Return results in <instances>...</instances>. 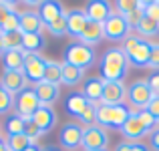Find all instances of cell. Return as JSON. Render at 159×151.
Segmentation results:
<instances>
[{"label": "cell", "mask_w": 159, "mask_h": 151, "mask_svg": "<svg viewBox=\"0 0 159 151\" xmlns=\"http://www.w3.org/2000/svg\"><path fill=\"white\" fill-rule=\"evenodd\" d=\"M129 58L123 53V48H109L103 53L99 69H101V79L105 83H117L123 81L129 73Z\"/></svg>", "instance_id": "obj_1"}, {"label": "cell", "mask_w": 159, "mask_h": 151, "mask_svg": "<svg viewBox=\"0 0 159 151\" xmlns=\"http://www.w3.org/2000/svg\"><path fill=\"white\" fill-rule=\"evenodd\" d=\"M133 115V109L127 105H97V125L103 129H117L119 131L127 119Z\"/></svg>", "instance_id": "obj_2"}, {"label": "cell", "mask_w": 159, "mask_h": 151, "mask_svg": "<svg viewBox=\"0 0 159 151\" xmlns=\"http://www.w3.org/2000/svg\"><path fill=\"white\" fill-rule=\"evenodd\" d=\"M123 53L127 54L129 65L135 66V69H147L149 65V54H151V43L141 36H137L135 32L127 36L123 40Z\"/></svg>", "instance_id": "obj_3"}, {"label": "cell", "mask_w": 159, "mask_h": 151, "mask_svg": "<svg viewBox=\"0 0 159 151\" xmlns=\"http://www.w3.org/2000/svg\"><path fill=\"white\" fill-rule=\"evenodd\" d=\"M95 61H97L95 50L91 47H87V44L79 43V40H73L70 44H66L65 53H62V62L73 65V66L83 69V71L89 69L91 65H95Z\"/></svg>", "instance_id": "obj_4"}, {"label": "cell", "mask_w": 159, "mask_h": 151, "mask_svg": "<svg viewBox=\"0 0 159 151\" xmlns=\"http://www.w3.org/2000/svg\"><path fill=\"white\" fill-rule=\"evenodd\" d=\"M39 107H40V101H39V97H36V91H34L32 85H28L26 89H22L14 97V113L18 117H22L26 123L32 119V115L36 113Z\"/></svg>", "instance_id": "obj_5"}, {"label": "cell", "mask_w": 159, "mask_h": 151, "mask_svg": "<svg viewBox=\"0 0 159 151\" xmlns=\"http://www.w3.org/2000/svg\"><path fill=\"white\" fill-rule=\"evenodd\" d=\"M153 97H155V95H153L147 79H137L135 83H131V85L127 87V101L137 111H145Z\"/></svg>", "instance_id": "obj_6"}, {"label": "cell", "mask_w": 159, "mask_h": 151, "mask_svg": "<svg viewBox=\"0 0 159 151\" xmlns=\"http://www.w3.org/2000/svg\"><path fill=\"white\" fill-rule=\"evenodd\" d=\"M83 131H85V127L79 121H66L61 127V133H58L61 147L66 151H79L83 143Z\"/></svg>", "instance_id": "obj_7"}, {"label": "cell", "mask_w": 159, "mask_h": 151, "mask_svg": "<svg viewBox=\"0 0 159 151\" xmlns=\"http://www.w3.org/2000/svg\"><path fill=\"white\" fill-rule=\"evenodd\" d=\"M103 32H105V39L111 40V43H123L131 34V28L127 26L123 16L113 12L105 22H103Z\"/></svg>", "instance_id": "obj_8"}, {"label": "cell", "mask_w": 159, "mask_h": 151, "mask_svg": "<svg viewBox=\"0 0 159 151\" xmlns=\"http://www.w3.org/2000/svg\"><path fill=\"white\" fill-rule=\"evenodd\" d=\"M107 145H109L107 129L99 127V125L85 127V131H83V143H81V147L85 151H105Z\"/></svg>", "instance_id": "obj_9"}, {"label": "cell", "mask_w": 159, "mask_h": 151, "mask_svg": "<svg viewBox=\"0 0 159 151\" xmlns=\"http://www.w3.org/2000/svg\"><path fill=\"white\" fill-rule=\"evenodd\" d=\"M44 69H47V58L43 54H26L22 65V73L26 77L28 85H39L44 79Z\"/></svg>", "instance_id": "obj_10"}, {"label": "cell", "mask_w": 159, "mask_h": 151, "mask_svg": "<svg viewBox=\"0 0 159 151\" xmlns=\"http://www.w3.org/2000/svg\"><path fill=\"white\" fill-rule=\"evenodd\" d=\"M119 133L125 137V141H143V137H147L151 131H149V129L141 123L137 111H133V115L129 117L127 123L119 129Z\"/></svg>", "instance_id": "obj_11"}, {"label": "cell", "mask_w": 159, "mask_h": 151, "mask_svg": "<svg viewBox=\"0 0 159 151\" xmlns=\"http://www.w3.org/2000/svg\"><path fill=\"white\" fill-rule=\"evenodd\" d=\"M32 123L36 125V129L40 131V135H47L54 129L57 125V111L48 105H40L36 109V113L32 115Z\"/></svg>", "instance_id": "obj_12"}, {"label": "cell", "mask_w": 159, "mask_h": 151, "mask_svg": "<svg viewBox=\"0 0 159 151\" xmlns=\"http://www.w3.org/2000/svg\"><path fill=\"white\" fill-rule=\"evenodd\" d=\"M87 24H89V18H87L83 8H70V10L66 12V32H69L75 40L81 39V34L85 32Z\"/></svg>", "instance_id": "obj_13"}, {"label": "cell", "mask_w": 159, "mask_h": 151, "mask_svg": "<svg viewBox=\"0 0 159 151\" xmlns=\"http://www.w3.org/2000/svg\"><path fill=\"white\" fill-rule=\"evenodd\" d=\"M0 85L8 91L12 97H16L22 89L28 87V81H26L22 71H2V75H0Z\"/></svg>", "instance_id": "obj_14"}, {"label": "cell", "mask_w": 159, "mask_h": 151, "mask_svg": "<svg viewBox=\"0 0 159 151\" xmlns=\"http://www.w3.org/2000/svg\"><path fill=\"white\" fill-rule=\"evenodd\" d=\"M125 99H127V85L123 81L105 83L103 97H101V103L99 105H123Z\"/></svg>", "instance_id": "obj_15"}, {"label": "cell", "mask_w": 159, "mask_h": 151, "mask_svg": "<svg viewBox=\"0 0 159 151\" xmlns=\"http://www.w3.org/2000/svg\"><path fill=\"white\" fill-rule=\"evenodd\" d=\"M36 12H39L44 28H47L48 24H52L54 20H58L61 16L66 14L65 6H62L61 2H57V0H44V2H40V6L36 8Z\"/></svg>", "instance_id": "obj_16"}, {"label": "cell", "mask_w": 159, "mask_h": 151, "mask_svg": "<svg viewBox=\"0 0 159 151\" xmlns=\"http://www.w3.org/2000/svg\"><path fill=\"white\" fill-rule=\"evenodd\" d=\"M83 10H85L87 18L91 22H99V24H103L113 14V6L105 0H91V2H87V6Z\"/></svg>", "instance_id": "obj_17"}, {"label": "cell", "mask_w": 159, "mask_h": 151, "mask_svg": "<svg viewBox=\"0 0 159 151\" xmlns=\"http://www.w3.org/2000/svg\"><path fill=\"white\" fill-rule=\"evenodd\" d=\"M18 18H20V32L22 34H39V32L44 30V24L36 10H22L18 12Z\"/></svg>", "instance_id": "obj_18"}, {"label": "cell", "mask_w": 159, "mask_h": 151, "mask_svg": "<svg viewBox=\"0 0 159 151\" xmlns=\"http://www.w3.org/2000/svg\"><path fill=\"white\" fill-rule=\"evenodd\" d=\"M103 89H105V81L101 77H89L83 85V91L81 93L87 97V101L93 105H99L101 103V97H103Z\"/></svg>", "instance_id": "obj_19"}, {"label": "cell", "mask_w": 159, "mask_h": 151, "mask_svg": "<svg viewBox=\"0 0 159 151\" xmlns=\"http://www.w3.org/2000/svg\"><path fill=\"white\" fill-rule=\"evenodd\" d=\"M34 91H36V97H39L40 105H48V107H52V103H57L58 97H61V87L52 85V83L40 81L39 85H34Z\"/></svg>", "instance_id": "obj_20"}, {"label": "cell", "mask_w": 159, "mask_h": 151, "mask_svg": "<svg viewBox=\"0 0 159 151\" xmlns=\"http://www.w3.org/2000/svg\"><path fill=\"white\" fill-rule=\"evenodd\" d=\"M105 39V32H103V24H99V22H91L89 20V24H87V28H85V32L81 34V39H79V43H83V44H87V47H97L101 40Z\"/></svg>", "instance_id": "obj_21"}, {"label": "cell", "mask_w": 159, "mask_h": 151, "mask_svg": "<svg viewBox=\"0 0 159 151\" xmlns=\"http://www.w3.org/2000/svg\"><path fill=\"white\" fill-rule=\"evenodd\" d=\"M24 57H26V53L22 48L6 50L2 54V71H22Z\"/></svg>", "instance_id": "obj_22"}, {"label": "cell", "mask_w": 159, "mask_h": 151, "mask_svg": "<svg viewBox=\"0 0 159 151\" xmlns=\"http://www.w3.org/2000/svg\"><path fill=\"white\" fill-rule=\"evenodd\" d=\"M87 105H89V101H87V97L81 93V91H75V93H70L69 97H66L65 101V109L69 115L73 117H79L83 111L87 109Z\"/></svg>", "instance_id": "obj_23"}, {"label": "cell", "mask_w": 159, "mask_h": 151, "mask_svg": "<svg viewBox=\"0 0 159 151\" xmlns=\"http://www.w3.org/2000/svg\"><path fill=\"white\" fill-rule=\"evenodd\" d=\"M47 47V39L43 32L39 34H22V50L26 54H40V50Z\"/></svg>", "instance_id": "obj_24"}, {"label": "cell", "mask_w": 159, "mask_h": 151, "mask_svg": "<svg viewBox=\"0 0 159 151\" xmlns=\"http://www.w3.org/2000/svg\"><path fill=\"white\" fill-rule=\"evenodd\" d=\"M83 79H85V71H83V69H77V66H73V65L62 62V79H61V85H65V87H77Z\"/></svg>", "instance_id": "obj_25"}, {"label": "cell", "mask_w": 159, "mask_h": 151, "mask_svg": "<svg viewBox=\"0 0 159 151\" xmlns=\"http://www.w3.org/2000/svg\"><path fill=\"white\" fill-rule=\"evenodd\" d=\"M62 79V62L58 61H51L47 58V69H44V83H52V85H61Z\"/></svg>", "instance_id": "obj_26"}, {"label": "cell", "mask_w": 159, "mask_h": 151, "mask_svg": "<svg viewBox=\"0 0 159 151\" xmlns=\"http://www.w3.org/2000/svg\"><path fill=\"white\" fill-rule=\"evenodd\" d=\"M24 129H26V121H24L22 117H18L16 113H12V115L6 117V123H4L6 137H10V135H20V133H24Z\"/></svg>", "instance_id": "obj_27"}, {"label": "cell", "mask_w": 159, "mask_h": 151, "mask_svg": "<svg viewBox=\"0 0 159 151\" xmlns=\"http://www.w3.org/2000/svg\"><path fill=\"white\" fill-rule=\"evenodd\" d=\"M133 32H135L137 36H141V39L147 40V39H151V36L159 34V28H157V22H155V20L143 16V18H141V22H139V26H137Z\"/></svg>", "instance_id": "obj_28"}, {"label": "cell", "mask_w": 159, "mask_h": 151, "mask_svg": "<svg viewBox=\"0 0 159 151\" xmlns=\"http://www.w3.org/2000/svg\"><path fill=\"white\" fill-rule=\"evenodd\" d=\"M6 143H8V149H10V151H26L30 145H36V143H32V141H30V137H28L26 133L6 137Z\"/></svg>", "instance_id": "obj_29"}, {"label": "cell", "mask_w": 159, "mask_h": 151, "mask_svg": "<svg viewBox=\"0 0 159 151\" xmlns=\"http://www.w3.org/2000/svg\"><path fill=\"white\" fill-rule=\"evenodd\" d=\"M141 6H143V0H117V2H115L117 14H121V16L131 14V12L139 10Z\"/></svg>", "instance_id": "obj_30"}, {"label": "cell", "mask_w": 159, "mask_h": 151, "mask_svg": "<svg viewBox=\"0 0 159 151\" xmlns=\"http://www.w3.org/2000/svg\"><path fill=\"white\" fill-rule=\"evenodd\" d=\"M77 121L83 125V127H91V125H97V105L89 103L87 109L77 117Z\"/></svg>", "instance_id": "obj_31"}, {"label": "cell", "mask_w": 159, "mask_h": 151, "mask_svg": "<svg viewBox=\"0 0 159 151\" xmlns=\"http://www.w3.org/2000/svg\"><path fill=\"white\" fill-rule=\"evenodd\" d=\"M0 26H2V32H16V30H20V18H18V12H8V14L2 18Z\"/></svg>", "instance_id": "obj_32"}, {"label": "cell", "mask_w": 159, "mask_h": 151, "mask_svg": "<svg viewBox=\"0 0 159 151\" xmlns=\"http://www.w3.org/2000/svg\"><path fill=\"white\" fill-rule=\"evenodd\" d=\"M2 39H4V47H6V50L22 48V32H20V30H16V32H4Z\"/></svg>", "instance_id": "obj_33"}, {"label": "cell", "mask_w": 159, "mask_h": 151, "mask_svg": "<svg viewBox=\"0 0 159 151\" xmlns=\"http://www.w3.org/2000/svg\"><path fill=\"white\" fill-rule=\"evenodd\" d=\"M12 109H14V97H12V95L0 85V115L10 113Z\"/></svg>", "instance_id": "obj_34"}, {"label": "cell", "mask_w": 159, "mask_h": 151, "mask_svg": "<svg viewBox=\"0 0 159 151\" xmlns=\"http://www.w3.org/2000/svg\"><path fill=\"white\" fill-rule=\"evenodd\" d=\"M47 30L51 32L52 36H65V34H69V32H66V14L61 16L58 20H54L52 24H48Z\"/></svg>", "instance_id": "obj_35"}, {"label": "cell", "mask_w": 159, "mask_h": 151, "mask_svg": "<svg viewBox=\"0 0 159 151\" xmlns=\"http://www.w3.org/2000/svg\"><path fill=\"white\" fill-rule=\"evenodd\" d=\"M143 16H147V18L159 22V0H149V2H145Z\"/></svg>", "instance_id": "obj_36"}, {"label": "cell", "mask_w": 159, "mask_h": 151, "mask_svg": "<svg viewBox=\"0 0 159 151\" xmlns=\"http://www.w3.org/2000/svg\"><path fill=\"white\" fill-rule=\"evenodd\" d=\"M137 115H139L141 123H143L145 127L149 129V131H155V129L159 127V121H157V119H155L153 115H149L147 111H137Z\"/></svg>", "instance_id": "obj_37"}, {"label": "cell", "mask_w": 159, "mask_h": 151, "mask_svg": "<svg viewBox=\"0 0 159 151\" xmlns=\"http://www.w3.org/2000/svg\"><path fill=\"white\" fill-rule=\"evenodd\" d=\"M147 69L159 71V43H151V54H149V65Z\"/></svg>", "instance_id": "obj_38"}, {"label": "cell", "mask_w": 159, "mask_h": 151, "mask_svg": "<svg viewBox=\"0 0 159 151\" xmlns=\"http://www.w3.org/2000/svg\"><path fill=\"white\" fill-rule=\"evenodd\" d=\"M24 133H26V135L30 137V141H32V143H39V139H40V131L36 129V125L32 123V119L26 123V129H24Z\"/></svg>", "instance_id": "obj_39"}, {"label": "cell", "mask_w": 159, "mask_h": 151, "mask_svg": "<svg viewBox=\"0 0 159 151\" xmlns=\"http://www.w3.org/2000/svg\"><path fill=\"white\" fill-rule=\"evenodd\" d=\"M147 83H149V87H151L153 95H159V71H153V73L149 75Z\"/></svg>", "instance_id": "obj_40"}, {"label": "cell", "mask_w": 159, "mask_h": 151, "mask_svg": "<svg viewBox=\"0 0 159 151\" xmlns=\"http://www.w3.org/2000/svg\"><path fill=\"white\" fill-rule=\"evenodd\" d=\"M145 111H147L149 115H153L159 121V95H155V97L151 99V103L147 105V109H145Z\"/></svg>", "instance_id": "obj_41"}, {"label": "cell", "mask_w": 159, "mask_h": 151, "mask_svg": "<svg viewBox=\"0 0 159 151\" xmlns=\"http://www.w3.org/2000/svg\"><path fill=\"white\" fill-rule=\"evenodd\" d=\"M149 149L151 151H159V127L155 131L149 133Z\"/></svg>", "instance_id": "obj_42"}, {"label": "cell", "mask_w": 159, "mask_h": 151, "mask_svg": "<svg viewBox=\"0 0 159 151\" xmlns=\"http://www.w3.org/2000/svg\"><path fill=\"white\" fill-rule=\"evenodd\" d=\"M131 151H151V149L143 141H131Z\"/></svg>", "instance_id": "obj_43"}, {"label": "cell", "mask_w": 159, "mask_h": 151, "mask_svg": "<svg viewBox=\"0 0 159 151\" xmlns=\"http://www.w3.org/2000/svg\"><path fill=\"white\" fill-rule=\"evenodd\" d=\"M0 151H10V149H8V143H6V139H4V137H0Z\"/></svg>", "instance_id": "obj_44"}, {"label": "cell", "mask_w": 159, "mask_h": 151, "mask_svg": "<svg viewBox=\"0 0 159 151\" xmlns=\"http://www.w3.org/2000/svg\"><path fill=\"white\" fill-rule=\"evenodd\" d=\"M4 53H6V47H4V39H2V34H0V58H2Z\"/></svg>", "instance_id": "obj_45"}, {"label": "cell", "mask_w": 159, "mask_h": 151, "mask_svg": "<svg viewBox=\"0 0 159 151\" xmlns=\"http://www.w3.org/2000/svg\"><path fill=\"white\" fill-rule=\"evenodd\" d=\"M26 151H43V147H40V145L36 143V145H30V147H28Z\"/></svg>", "instance_id": "obj_46"}, {"label": "cell", "mask_w": 159, "mask_h": 151, "mask_svg": "<svg viewBox=\"0 0 159 151\" xmlns=\"http://www.w3.org/2000/svg\"><path fill=\"white\" fill-rule=\"evenodd\" d=\"M43 151H61V149L54 147V145H48V147H43Z\"/></svg>", "instance_id": "obj_47"}, {"label": "cell", "mask_w": 159, "mask_h": 151, "mask_svg": "<svg viewBox=\"0 0 159 151\" xmlns=\"http://www.w3.org/2000/svg\"><path fill=\"white\" fill-rule=\"evenodd\" d=\"M0 137H2V125H0Z\"/></svg>", "instance_id": "obj_48"}, {"label": "cell", "mask_w": 159, "mask_h": 151, "mask_svg": "<svg viewBox=\"0 0 159 151\" xmlns=\"http://www.w3.org/2000/svg\"><path fill=\"white\" fill-rule=\"evenodd\" d=\"M0 34H4V32H2V26H0Z\"/></svg>", "instance_id": "obj_49"}, {"label": "cell", "mask_w": 159, "mask_h": 151, "mask_svg": "<svg viewBox=\"0 0 159 151\" xmlns=\"http://www.w3.org/2000/svg\"><path fill=\"white\" fill-rule=\"evenodd\" d=\"M157 28H159V22H157Z\"/></svg>", "instance_id": "obj_50"}, {"label": "cell", "mask_w": 159, "mask_h": 151, "mask_svg": "<svg viewBox=\"0 0 159 151\" xmlns=\"http://www.w3.org/2000/svg\"><path fill=\"white\" fill-rule=\"evenodd\" d=\"M105 151H107V149H105Z\"/></svg>", "instance_id": "obj_51"}]
</instances>
